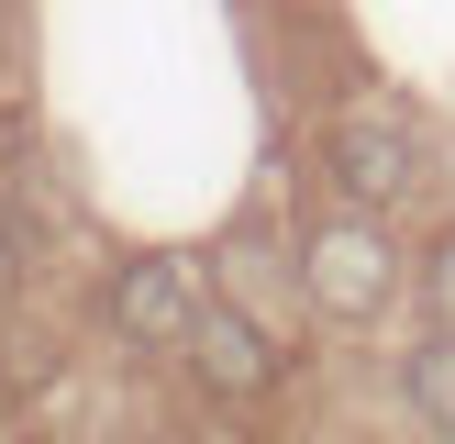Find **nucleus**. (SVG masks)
Here are the masks:
<instances>
[{
    "mask_svg": "<svg viewBox=\"0 0 455 444\" xmlns=\"http://www.w3.org/2000/svg\"><path fill=\"white\" fill-rule=\"evenodd\" d=\"M100 311H111L123 345L178 355V345H189V322H200V278H189V256H133V266H111Z\"/></svg>",
    "mask_w": 455,
    "mask_h": 444,
    "instance_id": "3",
    "label": "nucleus"
},
{
    "mask_svg": "<svg viewBox=\"0 0 455 444\" xmlns=\"http://www.w3.org/2000/svg\"><path fill=\"white\" fill-rule=\"evenodd\" d=\"M323 178L355 200V211L411 200V123H400V111H333V133H323Z\"/></svg>",
    "mask_w": 455,
    "mask_h": 444,
    "instance_id": "4",
    "label": "nucleus"
},
{
    "mask_svg": "<svg viewBox=\"0 0 455 444\" xmlns=\"http://www.w3.org/2000/svg\"><path fill=\"white\" fill-rule=\"evenodd\" d=\"M12 289H22V256H12V234H0V311H12Z\"/></svg>",
    "mask_w": 455,
    "mask_h": 444,
    "instance_id": "7",
    "label": "nucleus"
},
{
    "mask_svg": "<svg viewBox=\"0 0 455 444\" xmlns=\"http://www.w3.org/2000/svg\"><path fill=\"white\" fill-rule=\"evenodd\" d=\"M400 411H411L422 433H444V444H455V333H444V322L400 345Z\"/></svg>",
    "mask_w": 455,
    "mask_h": 444,
    "instance_id": "5",
    "label": "nucleus"
},
{
    "mask_svg": "<svg viewBox=\"0 0 455 444\" xmlns=\"http://www.w3.org/2000/svg\"><path fill=\"white\" fill-rule=\"evenodd\" d=\"M300 289L323 322H378L400 300V244L378 234V211H333L300 234Z\"/></svg>",
    "mask_w": 455,
    "mask_h": 444,
    "instance_id": "1",
    "label": "nucleus"
},
{
    "mask_svg": "<svg viewBox=\"0 0 455 444\" xmlns=\"http://www.w3.org/2000/svg\"><path fill=\"white\" fill-rule=\"evenodd\" d=\"M422 311L455 333V234H434V256H422Z\"/></svg>",
    "mask_w": 455,
    "mask_h": 444,
    "instance_id": "6",
    "label": "nucleus"
},
{
    "mask_svg": "<svg viewBox=\"0 0 455 444\" xmlns=\"http://www.w3.org/2000/svg\"><path fill=\"white\" fill-rule=\"evenodd\" d=\"M178 355H189V377H200L212 400H267V389L289 377L278 333H267L244 300H200V322H189V345H178Z\"/></svg>",
    "mask_w": 455,
    "mask_h": 444,
    "instance_id": "2",
    "label": "nucleus"
}]
</instances>
